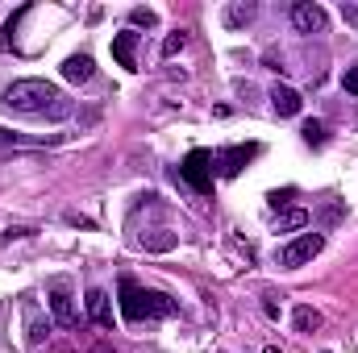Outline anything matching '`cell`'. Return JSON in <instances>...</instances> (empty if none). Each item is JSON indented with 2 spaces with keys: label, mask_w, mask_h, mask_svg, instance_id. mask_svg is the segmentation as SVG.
<instances>
[{
  "label": "cell",
  "mask_w": 358,
  "mask_h": 353,
  "mask_svg": "<svg viewBox=\"0 0 358 353\" xmlns=\"http://www.w3.org/2000/svg\"><path fill=\"white\" fill-rule=\"evenodd\" d=\"M4 104H8L13 112H29V117H38V112L67 117V112H71L67 96L55 88V84H46V80H17V84H8V88H4Z\"/></svg>",
  "instance_id": "1"
},
{
  "label": "cell",
  "mask_w": 358,
  "mask_h": 353,
  "mask_svg": "<svg viewBox=\"0 0 358 353\" xmlns=\"http://www.w3.org/2000/svg\"><path fill=\"white\" fill-rule=\"evenodd\" d=\"M121 308H125V316L129 320H167V316H176V299H167L163 291H142L134 278H125L121 283Z\"/></svg>",
  "instance_id": "2"
},
{
  "label": "cell",
  "mask_w": 358,
  "mask_h": 353,
  "mask_svg": "<svg viewBox=\"0 0 358 353\" xmlns=\"http://www.w3.org/2000/svg\"><path fill=\"white\" fill-rule=\"evenodd\" d=\"M321 250H325V237H321V233H300L296 241H287V246L279 250V266H283V270H300V266L313 262Z\"/></svg>",
  "instance_id": "3"
},
{
  "label": "cell",
  "mask_w": 358,
  "mask_h": 353,
  "mask_svg": "<svg viewBox=\"0 0 358 353\" xmlns=\"http://www.w3.org/2000/svg\"><path fill=\"white\" fill-rule=\"evenodd\" d=\"M292 29H296V33H325V29H329V17H325L321 4L300 0V4H292Z\"/></svg>",
  "instance_id": "4"
},
{
  "label": "cell",
  "mask_w": 358,
  "mask_h": 353,
  "mask_svg": "<svg viewBox=\"0 0 358 353\" xmlns=\"http://www.w3.org/2000/svg\"><path fill=\"white\" fill-rule=\"evenodd\" d=\"M208 163H213V154H208V150H192V154H187V163L179 167V175L187 179L196 191H208V187H213V179H208Z\"/></svg>",
  "instance_id": "5"
},
{
  "label": "cell",
  "mask_w": 358,
  "mask_h": 353,
  "mask_svg": "<svg viewBox=\"0 0 358 353\" xmlns=\"http://www.w3.org/2000/svg\"><path fill=\"white\" fill-rule=\"evenodd\" d=\"M84 303H88V320L96 329H113L117 324V316H113V299H108V291H100V287H92L88 295H84Z\"/></svg>",
  "instance_id": "6"
},
{
  "label": "cell",
  "mask_w": 358,
  "mask_h": 353,
  "mask_svg": "<svg viewBox=\"0 0 358 353\" xmlns=\"http://www.w3.org/2000/svg\"><path fill=\"white\" fill-rule=\"evenodd\" d=\"M255 154H259V146H229V150H221L213 163H217V171L225 179H234V175H242V167H246Z\"/></svg>",
  "instance_id": "7"
},
{
  "label": "cell",
  "mask_w": 358,
  "mask_h": 353,
  "mask_svg": "<svg viewBox=\"0 0 358 353\" xmlns=\"http://www.w3.org/2000/svg\"><path fill=\"white\" fill-rule=\"evenodd\" d=\"M50 316H55L59 329H76V324H80V312H76L67 287H55V291H50Z\"/></svg>",
  "instance_id": "8"
},
{
  "label": "cell",
  "mask_w": 358,
  "mask_h": 353,
  "mask_svg": "<svg viewBox=\"0 0 358 353\" xmlns=\"http://www.w3.org/2000/svg\"><path fill=\"white\" fill-rule=\"evenodd\" d=\"M271 108H275L279 117H296V112L304 108V100H300V91H296V88L275 84V88H271Z\"/></svg>",
  "instance_id": "9"
},
{
  "label": "cell",
  "mask_w": 358,
  "mask_h": 353,
  "mask_svg": "<svg viewBox=\"0 0 358 353\" xmlns=\"http://www.w3.org/2000/svg\"><path fill=\"white\" fill-rule=\"evenodd\" d=\"M134 46H138V33H134V29H125V33L113 38V54H117V63L129 67V71L138 67V63H134Z\"/></svg>",
  "instance_id": "10"
},
{
  "label": "cell",
  "mask_w": 358,
  "mask_h": 353,
  "mask_svg": "<svg viewBox=\"0 0 358 353\" xmlns=\"http://www.w3.org/2000/svg\"><path fill=\"white\" fill-rule=\"evenodd\" d=\"M63 80H71V84H88L92 80V59L88 54H71V59L63 63Z\"/></svg>",
  "instance_id": "11"
},
{
  "label": "cell",
  "mask_w": 358,
  "mask_h": 353,
  "mask_svg": "<svg viewBox=\"0 0 358 353\" xmlns=\"http://www.w3.org/2000/svg\"><path fill=\"white\" fill-rule=\"evenodd\" d=\"M255 13H259L255 4H229V8H225V25H234V29H238V25H250Z\"/></svg>",
  "instance_id": "12"
},
{
  "label": "cell",
  "mask_w": 358,
  "mask_h": 353,
  "mask_svg": "<svg viewBox=\"0 0 358 353\" xmlns=\"http://www.w3.org/2000/svg\"><path fill=\"white\" fill-rule=\"evenodd\" d=\"M308 225V212L304 208H287L283 216H279V233H296V229H304Z\"/></svg>",
  "instance_id": "13"
},
{
  "label": "cell",
  "mask_w": 358,
  "mask_h": 353,
  "mask_svg": "<svg viewBox=\"0 0 358 353\" xmlns=\"http://www.w3.org/2000/svg\"><path fill=\"white\" fill-rule=\"evenodd\" d=\"M171 246H176V233H167V229L142 237V250H171Z\"/></svg>",
  "instance_id": "14"
},
{
  "label": "cell",
  "mask_w": 358,
  "mask_h": 353,
  "mask_svg": "<svg viewBox=\"0 0 358 353\" xmlns=\"http://www.w3.org/2000/svg\"><path fill=\"white\" fill-rule=\"evenodd\" d=\"M296 329L300 333H313V329H321V316L313 308H296Z\"/></svg>",
  "instance_id": "15"
},
{
  "label": "cell",
  "mask_w": 358,
  "mask_h": 353,
  "mask_svg": "<svg viewBox=\"0 0 358 353\" xmlns=\"http://www.w3.org/2000/svg\"><path fill=\"white\" fill-rule=\"evenodd\" d=\"M300 133H304V142H308V146H321V142H325V125H321V121H304V129H300Z\"/></svg>",
  "instance_id": "16"
},
{
  "label": "cell",
  "mask_w": 358,
  "mask_h": 353,
  "mask_svg": "<svg viewBox=\"0 0 358 353\" xmlns=\"http://www.w3.org/2000/svg\"><path fill=\"white\" fill-rule=\"evenodd\" d=\"M183 46H187V33H183V29H176V33H171V38H167V42H163V54H167V59H171V54H179V50H183Z\"/></svg>",
  "instance_id": "17"
},
{
  "label": "cell",
  "mask_w": 358,
  "mask_h": 353,
  "mask_svg": "<svg viewBox=\"0 0 358 353\" xmlns=\"http://www.w3.org/2000/svg\"><path fill=\"white\" fill-rule=\"evenodd\" d=\"M42 337H50V320H29V341L38 345Z\"/></svg>",
  "instance_id": "18"
},
{
  "label": "cell",
  "mask_w": 358,
  "mask_h": 353,
  "mask_svg": "<svg viewBox=\"0 0 358 353\" xmlns=\"http://www.w3.org/2000/svg\"><path fill=\"white\" fill-rule=\"evenodd\" d=\"M129 21H134V25H146V29H150V25H155L159 17H155L150 8H134V13H129Z\"/></svg>",
  "instance_id": "19"
},
{
  "label": "cell",
  "mask_w": 358,
  "mask_h": 353,
  "mask_svg": "<svg viewBox=\"0 0 358 353\" xmlns=\"http://www.w3.org/2000/svg\"><path fill=\"white\" fill-rule=\"evenodd\" d=\"M342 88L350 91V96H358V63H355V67H346V75H342Z\"/></svg>",
  "instance_id": "20"
},
{
  "label": "cell",
  "mask_w": 358,
  "mask_h": 353,
  "mask_svg": "<svg viewBox=\"0 0 358 353\" xmlns=\"http://www.w3.org/2000/svg\"><path fill=\"white\" fill-rule=\"evenodd\" d=\"M342 17H346L350 25H358V8H355V4H342Z\"/></svg>",
  "instance_id": "21"
},
{
  "label": "cell",
  "mask_w": 358,
  "mask_h": 353,
  "mask_svg": "<svg viewBox=\"0 0 358 353\" xmlns=\"http://www.w3.org/2000/svg\"><path fill=\"white\" fill-rule=\"evenodd\" d=\"M92 353H113V350H108V345H96V350H92Z\"/></svg>",
  "instance_id": "22"
}]
</instances>
